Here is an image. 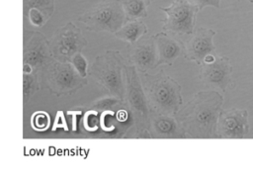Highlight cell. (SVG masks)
I'll list each match as a JSON object with an SVG mask.
<instances>
[{
    "label": "cell",
    "instance_id": "12",
    "mask_svg": "<svg viewBox=\"0 0 253 179\" xmlns=\"http://www.w3.org/2000/svg\"><path fill=\"white\" fill-rule=\"evenodd\" d=\"M128 62L133 64L138 72H147L157 67L158 51L155 37H141L131 44L127 49Z\"/></svg>",
    "mask_w": 253,
    "mask_h": 179
},
{
    "label": "cell",
    "instance_id": "18",
    "mask_svg": "<svg viewBox=\"0 0 253 179\" xmlns=\"http://www.w3.org/2000/svg\"><path fill=\"white\" fill-rule=\"evenodd\" d=\"M42 88L40 74L36 72H23V102L27 104L33 95Z\"/></svg>",
    "mask_w": 253,
    "mask_h": 179
},
{
    "label": "cell",
    "instance_id": "11",
    "mask_svg": "<svg viewBox=\"0 0 253 179\" xmlns=\"http://www.w3.org/2000/svg\"><path fill=\"white\" fill-rule=\"evenodd\" d=\"M249 131L247 110L231 108L220 112L217 123L219 138H243L249 134Z\"/></svg>",
    "mask_w": 253,
    "mask_h": 179
},
{
    "label": "cell",
    "instance_id": "24",
    "mask_svg": "<svg viewBox=\"0 0 253 179\" xmlns=\"http://www.w3.org/2000/svg\"><path fill=\"white\" fill-rule=\"evenodd\" d=\"M189 1L192 4L196 5L201 11L207 6H212L214 8H219L221 0H189Z\"/></svg>",
    "mask_w": 253,
    "mask_h": 179
},
{
    "label": "cell",
    "instance_id": "20",
    "mask_svg": "<svg viewBox=\"0 0 253 179\" xmlns=\"http://www.w3.org/2000/svg\"><path fill=\"white\" fill-rule=\"evenodd\" d=\"M126 101L125 100H121L120 98L117 97H113V96H108L105 98H102L100 100H98L97 102H95L90 109L98 112V113H103L105 111H109V110H114L120 106H122Z\"/></svg>",
    "mask_w": 253,
    "mask_h": 179
},
{
    "label": "cell",
    "instance_id": "10",
    "mask_svg": "<svg viewBox=\"0 0 253 179\" xmlns=\"http://www.w3.org/2000/svg\"><path fill=\"white\" fill-rule=\"evenodd\" d=\"M200 68V80L208 87L218 88L222 92L234 87L232 65L227 56H216L212 62H203Z\"/></svg>",
    "mask_w": 253,
    "mask_h": 179
},
{
    "label": "cell",
    "instance_id": "21",
    "mask_svg": "<svg viewBox=\"0 0 253 179\" xmlns=\"http://www.w3.org/2000/svg\"><path fill=\"white\" fill-rule=\"evenodd\" d=\"M32 126L36 131H45L49 126V116L43 111L37 112L33 115Z\"/></svg>",
    "mask_w": 253,
    "mask_h": 179
},
{
    "label": "cell",
    "instance_id": "22",
    "mask_svg": "<svg viewBox=\"0 0 253 179\" xmlns=\"http://www.w3.org/2000/svg\"><path fill=\"white\" fill-rule=\"evenodd\" d=\"M31 24L37 28H41L46 24V22L49 20L42 11L38 9H30L27 16H26Z\"/></svg>",
    "mask_w": 253,
    "mask_h": 179
},
{
    "label": "cell",
    "instance_id": "26",
    "mask_svg": "<svg viewBox=\"0 0 253 179\" xmlns=\"http://www.w3.org/2000/svg\"><path fill=\"white\" fill-rule=\"evenodd\" d=\"M149 1H150V2H152V1H153V0H149Z\"/></svg>",
    "mask_w": 253,
    "mask_h": 179
},
{
    "label": "cell",
    "instance_id": "8",
    "mask_svg": "<svg viewBox=\"0 0 253 179\" xmlns=\"http://www.w3.org/2000/svg\"><path fill=\"white\" fill-rule=\"evenodd\" d=\"M54 58L51 56L49 41L38 31L24 32L23 72L41 73Z\"/></svg>",
    "mask_w": 253,
    "mask_h": 179
},
{
    "label": "cell",
    "instance_id": "14",
    "mask_svg": "<svg viewBox=\"0 0 253 179\" xmlns=\"http://www.w3.org/2000/svg\"><path fill=\"white\" fill-rule=\"evenodd\" d=\"M148 131L152 138L184 137V134L175 116L160 114L154 111L149 113Z\"/></svg>",
    "mask_w": 253,
    "mask_h": 179
},
{
    "label": "cell",
    "instance_id": "3",
    "mask_svg": "<svg viewBox=\"0 0 253 179\" xmlns=\"http://www.w3.org/2000/svg\"><path fill=\"white\" fill-rule=\"evenodd\" d=\"M125 58L118 50H107L98 55L92 63L88 75L106 92L126 101V79Z\"/></svg>",
    "mask_w": 253,
    "mask_h": 179
},
{
    "label": "cell",
    "instance_id": "7",
    "mask_svg": "<svg viewBox=\"0 0 253 179\" xmlns=\"http://www.w3.org/2000/svg\"><path fill=\"white\" fill-rule=\"evenodd\" d=\"M166 18L162 30L177 38L191 36L195 31L197 14L200 9L189 0H174L168 7H159ZM180 39V38H179Z\"/></svg>",
    "mask_w": 253,
    "mask_h": 179
},
{
    "label": "cell",
    "instance_id": "1",
    "mask_svg": "<svg viewBox=\"0 0 253 179\" xmlns=\"http://www.w3.org/2000/svg\"><path fill=\"white\" fill-rule=\"evenodd\" d=\"M222 105L223 97L219 92L215 90L198 92L175 115L184 137H218L217 123Z\"/></svg>",
    "mask_w": 253,
    "mask_h": 179
},
{
    "label": "cell",
    "instance_id": "27",
    "mask_svg": "<svg viewBox=\"0 0 253 179\" xmlns=\"http://www.w3.org/2000/svg\"><path fill=\"white\" fill-rule=\"evenodd\" d=\"M237 1H239V0H237Z\"/></svg>",
    "mask_w": 253,
    "mask_h": 179
},
{
    "label": "cell",
    "instance_id": "13",
    "mask_svg": "<svg viewBox=\"0 0 253 179\" xmlns=\"http://www.w3.org/2000/svg\"><path fill=\"white\" fill-rule=\"evenodd\" d=\"M215 32L211 29L198 28L185 43L184 58L195 61L201 65L209 54H215L213 37Z\"/></svg>",
    "mask_w": 253,
    "mask_h": 179
},
{
    "label": "cell",
    "instance_id": "4",
    "mask_svg": "<svg viewBox=\"0 0 253 179\" xmlns=\"http://www.w3.org/2000/svg\"><path fill=\"white\" fill-rule=\"evenodd\" d=\"M42 88H46L56 97L72 95L87 84L70 61L51 60L40 73Z\"/></svg>",
    "mask_w": 253,
    "mask_h": 179
},
{
    "label": "cell",
    "instance_id": "2",
    "mask_svg": "<svg viewBox=\"0 0 253 179\" xmlns=\"http://www.w3.org/2000/svg\"><path fill=\"white\" fill-rule=\"evenodd\" d=\"M150 111L175 116L183 103L182 87L163 69L155 74L139 72Z\"/></svg>",
    "mask_w": 253,
    "mask_h": 179
},
{
    "label": "cell",
    "instance_id": "23",
    "mask_svg": "<svg viewBox=\"0 0 253 179\" xmlns=\"http://www.w3.org/2000/svg\"><path fill=\"white\" fill-rule=\"evenodd\" d=\"M70 62L73 64V66L75 67V69L83 76V77H87L88 74V62L86 60V58L83 56V54L80 52L75 53Z\"/></svg>",
    "mask_w": 253,
    "mask_h": 179
},
{
    "label": "cell",
    "instance_id": "6",
    "mask_svg": "<svg viewBox=\"0 0 253 179\" xmlns=\"http://www.w3.org/2000/svg\"><path fill=\"white\" fill-rule=\"evenodd\" d=\"M90 32L116 33L127 21L121 0H105L78 17Z\"/></svg>",
    "mask_w": 253,
    "mask_h": 179
},
{
    "label": "cell",
    "instance_id": "16",
    "mask_svg": "<svg viewBox=\"0 0 253 179\" xmlns=\"http://www.w3.org/2000/svg\"><path fill=\"white\" fill-rule=\"evenodd\" d=\"M147 33V26L140 20L126 21V24L115 33V36L129 45L135 43Z\"/></svg>",
    "mask_w": 253,
    "mask_h": 179
},
{
    "label": "cell",
    "instance_id": "5",
    "mask_svg": "<svg viewBox=\"0 0 253 179\" xmlns=\"http://www.w3.org/2000/svg\"><path fill=\"white\" fill-rule=\"evenodd\" d=\"M126 79V101L128 105L133 124L135 137H151L148 131L150 109L140 81L139 72L133 64H126L124 69Z\"/></svg>",
    "mask_w": 253,
    "mask_h": 179
},
{
    "label": "cell",
    "instance_id": "19",
    "mask_svg": "<svg viewBox=\"0 0 253 179\" xmlns=\"http://www.w3.org/2000/svg\"><path fill=\"white\" fill-rule=\"evenodd\" d=\"M42 11L48 19L53 15L55 10V0H23V14L27 16L30 9Z\"/></svg>",
    "mask_w": 253,
    "mask_h": 179
},
{
    "label": "cell",
    "instance_id": "15",
    "mask_svg": "<svg viewBox=\"0 0 253 179\" xmlns=\"http://www.w3.org/2000/svg\"><path fill=\"white\" fill-rule=\"evenodd\" d=\"M154 37L158 51L157 66L161 64L172 65L177 57L184 55L185 44L181 39L165 32L155 34Z\"/></svg>",
    "mask_w": 253,
    "mask_h": 179
},
{
    "label": "cell",
    "instance_id": "9",
    "mask_svg": "<svg viewBox=\"0 0 253 179\" xmlns=\"http://www.w3.org/2000/svg\"><path fill=\"white\" fill-rule=\"evenodd\" d=\"M88 42L81 30L72 22L58 28L49 41L51 56L59 61H70L72 56L80 52Z\"/></svg>",
    "mask_w": 253,
    "mask_h": 179
},
{
    "label": "cell",
    "instance_id": "17",
    "mask_svg": "<svg viewBox=\"0 0 253 179\" xmlns=\"http://www.w3.org/2000/svg\"><path fill=\"white\" fill-rule=\"evenodd\" d=\"M127 21L140 20L147 17L149 0H121Z\"/></svg>",
    "mask_w": 253,
    "mask_h": 179
},
{
    "label": "cell",
    "instance_id": "25",
    "mask_svg": "<svg viewBox=\"0 0 253 179\" xmlns=\"http://www.w3.org/2000/svg\"><path fill=\"white\" fill-rule=\"evenodd\" d=\"M249 2H251V3H253V0H248Z\"/></svg>",
    "mask_w": 253,
    "mask_h": 179
}]
</instances>
